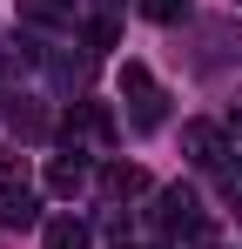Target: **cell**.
Listing matches in <instances>:
<instances>
[{"label": "cell", "mask_w": 242, "mask_h": 249, "mask_svg": "<svg viewBox=\"0 0 242 249\" xmlns=\"http://www.w3.org/2000/svg\"><path fill=\"white\" fill-rule=\"evenodd\" d=\"M61 142H68L74 155H108V148H115V115H108L101 101H74L68 122H61Z\"/></svg>", "instance_id": "obj_1"}, {"label": "cell", "mask_w": 242, "mask_h": 249, "mask_svg": "<svg viewBox=\"0 0 242 249\" xmlns=\"http://www.w3.org/2000/svg\"><path fill=\"white\" fill-rule=\"evenodd\" d=\"M222 196H229V202L242 209V155H236V162H229V168H222Z\"/></svg>", "instance_id": "obj_12"}, {"label": "cell", "mask_w": 242, "mask_h": 249, "mask_svg": "<svg viewBox=\"0 0 242 249\" xmlns=\"http://www.w3.org/2000/svg\"><path fill=\"white\" fill-rule=\"evenodd\" d=\"M0 222H7V229H34V222H40V202H34V189H27V182L0 189Z\"/></svg>", "instance_id": "obj_6"}, {"label": "cell", "mask_w": 242, "mask_h": 249, "mask_svg": "<svg viewBox=\"0 0 242 249\" xmlns=\"http://www.w3.org/2000/svg\"><path fill=\"white\" fill-rule=\"evenodd\" d=\"M108 7H115V0H108Z\"/></svg>", "instance_id": "obj_14"}, {"label": "cell", "mask_w": 242, "mask_h": 249, "mask_svg": "<svg viewBox=\"0 0 242 249\" xmlns=\"http://www.w3.org/2000/svg\"><path fill=\"white\" fill-rule=\"evenodd\" d=\"M141 14H148V20H161V27H175V20L189 14V0H141Z\"/></svg>", "instance_id": "obj_11"}, {"label": "cell", "mask_w": 242, "mask_h": 249, "mask_svg": "<svg viewBox=\"0 0 242 249\" xmlns=\"http://www.w3.org/2000/svg\"><path fill=\"white\" fill-rule=\"evenodd\" d=\"M47 249H87V222L81 215H54L47 222Z\"/></svg>", "instance_id": "obj_8"}, {"label": "cell", "mask_w": 242, "mask_h": 249, "mask_svg": "<svg viewBox=\"0 0 242 249\" xmlns=\"http://www.w3.org/2000/svg\"><path fill=\"white\" fill-rule=\"evenodd\" d=\"M87 68H94V54H54V61H47V74H54L61 88H81Z\"/></svg>", "instance_id": "obj_9"}, {"label": "cell", "mask_w": 242, "mask_h": 249, "mask_svg": "<svg viewBox=\"0 0 242 249\" xmlns=\"http://www.w3.org/2000/svg\"><path fill=\"white\" fill-rule=\"evenodd\" d=\"M155 229H161V236H195V229H202L195 189H182V182H175V189H161V196H155Z\"/></svg>", "instance_id": "obj_3"}, {"label": "cell", "mask_w": 242, "mask_h": 249, "mask_svg": "<svg viewBox=\"0 0 242 249\" xmlns=\"http://www.w3.org/2000/svg\"><path fill=\"white\" fill-rule=\"evenodd\" d=\"M208 249H215V243H208Z\"/></svg>", "instance_id": "obj_15"}, {"label": "cell", "mask_w": 242, "mask_h": 249, "mask_svg": "<svg viewBox=\"0 0 242 249\" xmlns=\"http://www.w3.org/2000/svg\"><path fill=\"white\" fill-rule=\"evenodd\" d=\"M14 182H27V175H20V155L0 148V189H14Z\"/></svg>", "instance_id": "obj_13"}, {"label": "cell", "mask_w": 242, "mask_h": 249, "mask_svg": "<svg viewBox=\"0 0 242 249\" xmlns=\"http://www.w3.org/2000/svg\"><path fill=\"white\" fill-rule=\"evenodd\" d=\"M182 155H189L195 168H229L236 148H229V135H222L215 122H189V128H182Z\"/></svg>", "instance_id": "obj_4"}, {"label": "cell", "mask_w": 242, "mask_h": 249, "mask_svg": "<svg viewBox=\"0 0 242 249\" xmlns=\"http://www.w3.org/2000/svg\"><path fill=\"white\" fill-rule=\"evenodd\" d=\"M121 101H128V122L141 128V135L168 122V94H161V81L141 68V61H128V68H121Z\"/></svg>", "instance_id": "obj_2"}, {"label": "cell", "mask_w": 242, "mask_h": 249, "mask_svg": "<svg viewBox=\"0 0 242 249\" xmlns=\"http://www.w3.org/2000/svg\"><path fill=\"white\" fill-rule=\"evenodd\" d=\"M87 168H94V155H74V148L54 155V162H47V189H54V196H81V189H87Z\"/></svg>", "instance_id": "obj_5"}, {"label": "cell", "mask_w": 242, "mask_h": 249, "mask_svg": "<svg viewBox=\"0 0 242 249\" xmlns=\"http://www.w3.org/2000/svg\"><path fill=\"white\" fill-rule=\"evenodd\" d=\"M101 189H108V202H135V196L148 189V175H141L135 162H115L108 175H101Z\"/></svg>", "instance_id": "obj_7"}, {"label": "cell", "mask_w": 242, "mask_h": 249, "mask_svg": "<svg viewBox=\"0 0 242 249\" xmlns=\"http://www.w3.org/2000/svg\"><path fill=\"white\" fill-rule=\"evenodd\" d=\"M236 122H242V115H236Z\"/></svg>", "instance_id": "obj_16"}, {"label": "cell", "mask_w": 242, "mask_h": 249, "mask_svg": "<svg viewBox=\"0 0 242 249\" xmlns=\"http://www.w3.org/2000/svg\"><path fill=\"white\" fill-rule=\"evenodd\" d=\"M20 14L40 27H61V20H74V0H20Z\"/></svg>", "instance_id": "obj_10"}]
</instances>
